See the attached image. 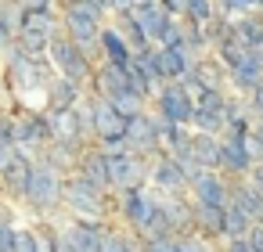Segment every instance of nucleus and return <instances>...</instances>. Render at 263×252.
Wrapping results in <instances>:
<instances>
[{
	"label": "nucleus",
	"mask_w": 263,
	"mask_h": 252,
	"mask_svg": "<svg viewBox=\"0 0 263 252\" xmlns=\"http://www.w3.org/2000/svg\"><path fill=\"white\" fill-rule=\"evenodd\" d=\"M112 22L119 26V33L126 36V44H130L134 51H144V47H152V40H148V33H144L141 18L134 15V8H126V11H119V15H112Z\"/></svg>",
	"instance_id": "bb28decb"
},
{
	"label": "nucleus",
	"mask_w": 263,
	"mask_h": 252,
	"mask_svg": "<svg viewBox=\"0 0 263 252\" xmlns=\"http://www.w3.org/2000/svg\"><path fill=\"white\" fill-rule=\"evenodd\" d=\"M62 209L69 216H87V220H112L116 212V191L87 180L83 173H69L62 187Z\"/></svg>",
	"instance_id": "20e7f679"
},
{
	"label": "nucleus",
	"mask_w": 263,
	"mask_h": 252,
	"mask_svg": "<svg viewBox=\"0 0 263 252\" xmlns=\"http://www.w3.org/2000/svg\"><path fill=\"white\" fill-rule=\"evenodd\" d=\"M256 8H259V11H263V0H256Z\"/></svg>",
	"instance_id": "09e8293b"
},
{
	"label": "nucleus",
	"mask_w": 263,
	"mask_h": 252,
	"mask_svg": "<svg viewBox=\"0 0 263 252\" xmlns=\"http://www.w3.org/2000/svg\"><path fill=\"white\" fill-rule=\"evenodd\" d=\"M231 205H238L252 223H263V191L252 187L245 177H231Z\"/></svg>",
	"instance_id": "412c9836"
},
{
	"label": "nucleus",
	"mask_w": 263,
	"mask_h": 252,
	"mask_svg": "<svg viewBox=\"0 0 263 252\" xmlns=\"http://www.w3.org/2000/svg\"><path fill=\"white\" fill-rule=\"evenodd\" d=\"M18 0H0V51H8L18 33Z\"/></svg>",
	"instance_id": "c85d7f7f"
},
{
	"label": "nucleus",
	"mask_w": 263,
	"mask_h": 252,
	"mask_svg": "<svg viewBox=\"0 0 263 252\" xmlns=\"http://www.w3.org/2000/svg\"><path fill=\"white\" fill-rule=\"evenodd\" d=\"M83 98H87V87H83V83H72V80H65V76H54L51 87H47V112H69V108H76Z\"/></svg>",
	"instance_id": "aec40b11"
},
{
	"label": "nucleus",
	"mask_w": 263,
	"mask_h": 252,
	"mask_svg": "<svg viewBox=\"0 0 263 252\" xmlns=\"http://www.w3.org/2000/svg\"><path fill=\"white\" fill-rule=\"evenodd\" d=\"M62 187H65V173H58V169H51V166L33 159V169L26 177L18 209L29 220H58L65 212L62 209Z\"/></svg>",
	"instance_id": "f03ea898"
},
{
	"label": "nucleus",
	"mask_w": 263,
	"mask_h": 252,
	"mask_svg": "<svg viewBox=\"0 0 263 252\" xmlns=\"http://www.w3.org/2000/svg\"><path fill=\"white\" fill-rule=\"evenodd\" d=\"M47 62L54 65V72L58 76H65V80H72V83H90V76H94V69H98V62L80 47V44H72L65 33H54V40H51V47H47Z\"/></svg>",
	"instance_id": "423d86ee"
},
{
	"label": "nucleus",
	"mask_w": 263,
	"mask_h": 252,
	"mask_svg": "<svg viewBox=\"0 0 263 252\" xmlns=\"http://www.w3.org/2000/svg\"><path fill=\"white\" fill-rule=\"evenodd\" d=\"M98 252H141V234H134V230H126L123 223L108 220Z\"/></svg>",
	"instance_id": "b1692460"
},
{
	"label": "nucleus",
	"mask_w": 263,
	"mask_h": 252,
	"mask_svg": "<svg viewBox=\"0 0 263 252\" xmlns=\"http://www.w3.org/2000/svg\"><path fill=\"white\" fill-rule=\"evenodd\" d=\"M141 252H177V234H159V238H141Z\"/></svg>",
	"instance_id": "58836bf2"
},
{
	"label": "nucleus",
	"mask_w": 263,
	"mask_h": 252,
	"mask_svg": "<svg viewBox=\"0 0 263 252\" xmlns=\"http://www.w3.org/2000/svg\"><path fill=\"white\" fill-rule=\"evenodd\" d=\"M249 227H252V220H249L238 205H231V202H227V209H223V241L245 238V234H249Z\"/></svg>",
	"instance_id": "7c9ffc66"
},
{
	"label": "nucleus",
	"mask_w": 263,
	"mask_h": 252,
	"mask_svg": "<svg viewBox=\"0 0 263 252\" xmlns=\"http://www.w3.org/2000/svg\"><path fill=\"white\" fill-rule=\"evenodd\" d=\"M220 248V241H209V238H202V234H180L177 238V252H216Z\"/></svg>",
	"instance_id": "4c0bfd02"
},
{
	"label": "nucleus",
	"mask_w": 263,
	"mask_h": 252,
	"mask_svg": "<svg viewBox=\"0 0 263 252\" xmlns=\"http://www.w3.org/2000/svg\"><path fill=\"white\" fill-rule=\"evenodd\" d=\"M112 105H116V112H123L126 119H130V115H137V112H148V101H144V98H137L134 90L116 94V98H112Z\"/></svg>",
	"instance_id": "e433bc0d"
},
{
	"label": "nucleus",
	"mask_w": 263,
	"mask_h": 252,
	"mask_svg": "<svg viewBox=\"0 0 263 252\" xmlns=\"http://www.w3.org/2000/svg\"><path fill=\"white\" fill-rule=\"evenodd\" d=\"M11 115H15V133H11V137H15V148H22V151H29V155L36 159V151L54 141V137H51V119H47V112H40V108H15Z\"/></svg>",
	"instance_id": "1a4fd4ad"
},
{
	"label": "nucleus",
	"mask_w": 263,
	"mask_h": 252,
	"mask_svg": "<svg viewBox=\"0 0 263 252\" xmlns=\"http://www.w3.org/2000/svg\"><path fill=\"white\" fill-rule=\"evenodd\" d=\"M126 148L137 155H162V141H159V119L152 112H137L126 119Z\"/></svg>",
	"instance_id": "ddd939ff"
},
{
	"label": "nucleus",
	"mask_w": 263,
	"mask_h": 252,
	"mask_svg": "<svg viewBox=\"0 0 263 252\" xmlns=\"http://www.w3.org/2000/svg\"><path fill=\"white\" fill-rule=\"evenodd\" d=\"M148 187L155 195H187V166H180L170 151L152 159V173H148Z\"/></svg>",
	"instance_id": "f8f14e48"
},
{
	"label": "nucleus",
	"mask_w": 263,
	"mask_h": 252,
	"mask_svg": "<svg viewBox=\"0 0 263 252\" xmlns=\"http://www.w3.org/2000/svg\"><path fill=\"white\" fill-rule=\"evenodd\" d=\"M98 62L116 65V69H130V65H134V47L126 44V36L119 33L116 22H105V26H101V36H98Z\"/></svg>",
	"instance_id": "2eb2a0df"
},
{
	"label": "nucleus",
	"mask_w": 263,
	"mask_h": 252,
	"mask_svg": "<svg viewBox=\"0 0 263 252\" xmlns=\"http://www.w3.org/2000/svg\"><path fill=\"white\" fill-rule=\"evenodd\" d=\"M76 173H83L87 180L108 187V155H105L98 144H87V148L80 151V159H76ZM108 191H112V187H108Z\"/></svg>",
	"instance_id": "4be33fe9"
},
{
	"label": "nucleus",
	"mask_w": 263,
	"mask_h": 252,
	"mask_svg": "<svg viewBox=\"0 0 263 252\" xmlns=\"http://www.w3.org/2000/svg\"><path fill=\"white\" fill-rule=\"evenodd\" d=\"M123 90H130L126 69H116V65H105V62H98V69H94V76H90V83H87V94L112 101V98H116V94H123Z\"/></svg>",
	"instance_id": "6ab92c4d"
},
{
	"label": "nucleus",
	"mask_w": 263,
	"mask_h": 252,
	"mask_svg": "<svg viewBox=\"0 0 263 252\" xmlns=\"http://www.w3.org/2000/svg\"><path fill=\"white\" fill-rule=\"evenodd\" d=\"M137 0H105V8L112 11V15H119V11H126V8H134Z\"/></svg>",
	"instance_id": "de8ad7c7"
},
{
	"label": "nucleus",
	"mask_w": 263,
	"mask_h": 252,
	"mask_svg": "<svg viewBox=\"0 0 263 252\" xmlns=\"http://www.w3.org/2000/svg\"><path fill=\"white\" fill-rule=\"evenodd\" d=\"M126 80H130V90H134L137 98L152 101V94H155V87H159V83H155L152 76H144V72H141L137 65H130V69H126Z\"/></svg>",
	"instance_id": "72a5a7b5"
},
{
	"label": "nucleus",
	"mask_w": 263,
	"mask_h": 252,
	"mask_svg": "<svg viewBox=\"0 0 263 252\" xmlns=\"http://www.w3.org/2000/svg\"><path fill=\"white\" fill-rule=\"evenodd\" d=\"M18 8H29V11H58V0H18Z\"/></svg>",
	"instance_id": "a19ab883"
},
{
	"label": "nucleus",
	"mask_w": 263,
	"mask_h": 252,
	"mask_svg": "<svg viewBox=\"0 0 263 252\" xmlns=\"http://www.w3.org/2000/svg\"><path fill=\"white\" fill-rule=\"evenodd\" d=\"M195 62L198 58H205V54H213V47H209V40H205V26L202 22H184V44H180Z\"/></svg>",
	"instance_id": "c756f323"
},
{
	"label": "nucleus",
	"mask_w": 263,
	"mask_h": 252,
	"mask_svg": "<svg viewBox=\"0 0 263 252\" xmlns=\"http://www.w3.org/2000/svg\"><path fill=\"white\" fill-rule=\"evenodd\" d=\"M231 36H234V22H231V18L213 15V18L205 22V40H209V47H220V44L231 40Z\"/></svg>",
	"instance_id": "2f4dec72"
},
{
	"label": "nucleus",
	"mask_w": 263,
	"mask_h": 252,
	"mask_svg": "<svg viewBox=\"0 0 263 252\" xmlns=\"http://www.w3.org/2000/svg\"><path fill=\"white\" fill-rule=\"evenodd\" d=\"M213 54H216V62L227 69V87H231L234 94L245 98L252 87L263 83V51H259V47H245V44L238 40V33H234L231 40H223L220 47H213Z\"/></svg>",
	"instance_id": "7ed1b4c3"
},
{
	"label": "nucleus",
	"mask_w": 263,
	"mask_h": 252,
	"mask_svg": "<svg viewBox=\"0 0 263 252\" xmlns=\"http://www.w3.org/2000/svg\"><path fill=\"white\" fill-rule=\"evenodd\" d=\"M195 209V234L209 238V241H223V209L227 205H202V202H191Z\"/></svg>",
	"instance_id": "5701e85b"
},
{
	"label": "nucleus",
	"mask_w": 263,
	"mask_h": 252,
	"mask_svg": "<svg viewBox=\"0 0 263 252\" xmlns=\"http://www.w3.org/2000/svg\"><path fill=\"white\" fill-rule=\"evenodd\" d=\"M216 252H256L245 238H234V241H220V248Z\"/></svg>",
	"instance_id": "79ce46f5"
},
{
	"label": "nucleus",
	"mask_w": 263,
	"mask_h": 252,
	"mask_svg": "<svg viewBox=\"0 0 263 252\" xmlns=\"http://www.w3.org/2000/svg\"><path fill=\"white\" fill-rule=\"evenodd\" d=\"M15 252H44L40 248V234H36V223H18V234H15Z\"/></svg>",
	"instance_id": "f704fd0d"
},
{
	"label": "nucleus",
	"mask_w": 263,
	"mask_h": 252,
	"mask_svg": "<svg viewBox=\"0 0 263 252\" xmlns=\"http://www.w3.org/2000/svg\"><path fill=\"white\" fill-rule=\"evenodd\" d=\"M191 166H202V169H220V137L191 130Z\"/></svg>",
	"instance_id": "393cba45"
},
{
	"label": "nucleus",
	"mask_w": 263,
	"mask_h": 252,
	"mask_svg": "<svg viewBox=\"0 0 263 252\" xmlns=\"http://www.w3.org/2000/svg\"><path fill=\"white\" fill-rule=\"evenodd\" d=\"M11 133H15V115H11V112H0V137H4V141H15Z\"/></svg>",
	"instance_id": "37998d69"
},
{
	"label": "nucleus",
	"mask_w": 263,
	"mask_h": 252,
	"mask_svg": "<svg viewBox=\"0 0 263 252\" xmlns=\"http://www.w3.org/2000/svg\"><path fill=\"white\" fill-rule=\"evenodd\" d=\"M245 108H249L252 123H256V119H263V83H259V87H252V90L245 94Z\"/></svg>",
	"instance_id": "ea45409f"
},
{
	"label": "nucleus",
	"mask_w": 263,
	"mask_h": 252,
	"mask_svg": "<svg viewBox=\"0 0 263 252\" xmlns=\"http://www.w3.org/2000/svg\"><path fill=\"white\" fill-rule=\"evenodd\" d=\"M252 162L256 159L249 151V133L245 137H234V133L220 137V173H227V177H249Z\"/></svg>",
	"instance_id": "dca6fc26"
},
{
	"label": "nucleus",
	"mask_w": 263,
	"mask_h": 252,
	"mask_svg": "<svg viewBox=\"0 0 263 252\" xmlns=\"http://www.w3.org/2000/svg\"><path fill=\"white\" fill-rule=\"evenodd\" d=\"M234 33L245 47H259L263 51V11H252V15H241L234 18Z\"/></svg>",
	"instance_id": "cd10ccee"
},
{
	"label": "nucleus",
	"mask_w": 263,
	"mask_h": 252,
	"mask_svg": "<svg viewBox=\"0 0 263 252\" xmlns=\"http://www.w3.org/2000/svg\"><path fill=\"white\" fill-rule=\"evenodd\" d=\"M29 169H33V155L18 148V151H15V159H11L4 169H0V198L18 205V198H22V187H26V177H29Z\"/></svg>",
	"instance_id": "a211bd4d"
},
{
	"label": "nucleus",
	"mask_w": 263,
	"mask_h": 252,
	"mask_svg": "<svg viewBox=\"0 0 263 252\" xmlns=\"http://www.w3.org/2000/svg\"><path fill=\"white\" fill-rule=\"evenodd\" d=\"M187 198L202 202V205H227L231 202V177L220 169L191 166L187 169Z\"/></svg>",
	"instance_id": "9b49d317"
},
{
	"label": "nucleus",
	"mask_w": 263,
	"mask_h": 252,
	"mask_svg": "<svg viewBox=\"0 0 263 252\" xmlns=\"http://www.w3.org/2000/svg\"><path fill=\"white\" fill-rule=\"evenodd\" d=\"M148 112H155V115L166 119V123L191 126V115H195V94H191L180 80L159 83L155 94H152V101H148Z\"/></svg>",
	"instance_id": "0eeeda50"
},
{
	"label": "nucleus",
	"mask_w": 263,
	"mask_h": 252,
	"mask_svg": "<svg viewBox=\"0 0 263 252\" xmlns=\"http://www.w3.org/2000/svg\"><path fill=\"white\" fill-rule=\"evenodd\" d=\"M159 212V195L152 187H130V191H116V216L126 230L144 234V227L152 223V216Z\"/></svg>",
	"instance_id": "6e6552de"
},
{
	"label": "nucleus",
	"mask_w": 263,
	"mask_h": 252,
	"mask_svg": "<svg viewBox=\"0 0 263 252\" xmlns=\"http://www.w3.org/2000/svg\"><path fill=\"white\" fill-rule=\"evenodd\" d=\"M105 155H108V151H105ZM148 173H152V159H148V155H137V151L108 155V187H112V191L148 187Z\"/></svg>",
	"instance_id": "9d476101"
},
{
	"label": "nucleus",
	"mask_w": 263,
	"mask_h": 252,
	"mask_svg": "<svg viewBox=\"0 0 263 252\" xmlns=\"http://www.w3.org/2000/svg\"><path fill=\"white\" fill-rule=\"evenodd\" d=\"M216 15V0H184V22H209Z\"/></svg>",
	"instance_id": "473e14b6"
},
{
	"label": "nucleus",
	"mask_w": 263,
	"mask_h": 252,
	"mask_svg": "<svg viewBox=\"0 0 263 252\" xmlns=\"http://www.w3.org/2000/svg\"><path fill=\"white\" fill-rule=\"evenodd\" d=\"M252 11H259L256 8V0H216V15H223V18H241V15H252Z\"/></svg>",
	"instance_id": "c9c22d12"
},
{
	"label": "nucleus",
	"mask_w": 263,
	"mask_h": 252,
	"mask_svg": "<svg viewBox=\"0 0 263 252\" xmlns=\"http://www.w3.org/2000/svg\"><path fill=\"white\" fill-rule=\"evenodd\" d=\"M15 151H18V148H15V141H4V137H0V169H4V166L15 159Z\"/></svg>",
	"instance_id": "c03bdc74"
},
{
	"label": "nucleus",
	"mask_w": 263,
	"mask_h": 252,
	"mask_svg": "<svg viewBox=\"0 0 263 252\" xmlns=\"http://www.w3.org/2000/svg\"><path fill=\"white\" fill-rule=\"evenodd\" d=\"M252 187H259L263 191V162H252V169H249V177H245Z\"/></svg>",
	"instance_id": "49530a36"
},
{
	"label": "nucleus",
	"mask_w": 263,
	"mask_h": 252,
	"mask_svg": "<svg viewBox=\"0 0 263 252\" xmlns=\"http://www.w3.org/2000/svg\"><path fill=\"white\" fill-rule=\"evenodd\" d=\"M191 65H195V58H191L184 47H159V72H162V83L184 80Z\"/></svg>",
	"instance_id": "a878e982"
},
{
	"label": "nucleus",
	"mask_w": 263,
	"mask_h": 252,
	"mask_svg": "<svg viewBox=\"0 0 263 252\" xmlns=\"http://www.w3.org/2000/svg\"><path fill=\"white\" fill-rule=\"evenodd\" d=\"M0 112H4V108H0Z\"/></svg>",
	"instance_id": "8fccbe9b"
},
{
	"label": "nucleus",
	"mask_w": 263,
	"mask_h": 252,
	"mask_svg": "<svg viewBox=\"0 0 263 252\" xmlns=\"http://www.w3.org/2000/svg\"><path fill=\"white\" fill-rule=\"evenodd\" d=\"M54 33H62V15L58 11H18V33H15V47H22L26 54H47Z\"/></svg>",
	"instance_id": "39448f33"
},
{
	"label": "nucleus",
	"mask_w": 263,
	"mask_h": 252,
	"mask_svg": "<svg viewBox=\"0 0 263 252\" xmlns=\"http://www.w3.org/2000/svg\"><path fill=\"white\" fill-rule=\"evenodd\" d=\"M58 220H62V238L69 241L72 252H98L108 220H87V216H58Z\"/></svg>",
	"instance_id": "4468645a"
},
{
	"label": "nucleus",
	"mask_w": 263,
	"mask_h": 252,
	"mask_svg": "<svg viewBox=\"0 0 263 252\" xmlns=\"http://www.w3.org/2000/svg\"><path fill=\"white\" fill-rule=\"evenodd\" d=\"M0 65H4L8 87L18 101V108H40L47 112V87L58 76L54 65L47 62V54H26L22 47H8L0 51Z\"/></svg>",
	"instance_id": "f257e3e1"
},
{
	"label": "nucleus",
	"mask_w": 263,
	"mask_h": 252,
	"mask_svg": "<svg viewBox=\"0 0 263 252\" xmlns=\"http://www.w3.org/2000/svg\"><path fill=\"white\" fill-rule=\"evenodd\" d=\"M62 15V33L72 40V44H80L94 62H98V36H101V22H94V18H87V15H76V11H58Z\"/></svg>",
	"instance_id": "f3484780"
},
{
	"label": "nucleus",
	"mask_w": 263,
	"mask_h": 252,
	"mask_svg": "<svg viewBox=\"0 0 263 252\" xmlns=\"http://www.w3.org/2000/svg\"><path fill=\"white\" fill-rule=\"evenodd\" d=\"M159 4H162V11H166V15L184 18V0H159Z\"/></svg>",
	"instance_id": "a18cd8bd"
}]
</instances>
